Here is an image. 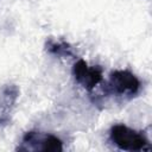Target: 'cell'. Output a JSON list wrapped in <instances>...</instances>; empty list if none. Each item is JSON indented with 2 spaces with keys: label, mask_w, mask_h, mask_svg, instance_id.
<instances>
[{
  "label": "cell",
  "mask_w": 152,
  "mask_h": 152,
  "mask_svg": "<svg viewBox=\"0 0 152 152\" xmlns=\"http://www.w3.org/2000/svg\"><path fill=\"white\" fill-rule=\"evenodd\" d=\"M110 140L124 151H144L150 150L148 140L146 137L135 129H132L122 124L112 126L109 132Z\"/></svg>",
  "instance_id": "1"
},
{
  "label": "cell",
  "mask_w": 152,
  "mask_h": 152,
  "mask_svg": "<svg viewBox=\"0 0 152 152\" xmlns=\"http://www.w3.org/2000/svg\"><path fill=\"white\" fill-rule=\"evenodd\" d=\"M140 89V81L128 70H115L109 75L106 93L120 97H133Z\"/></svg>",
  "instance_id": "2"
},
{
  "label": "cell",
  "mask_w": 152,
  "mask_h": 152,
  "mask_svg": "<svg viewBox=\"0 0 152 152\" xmlns=\"http://www.w3.org/2000/svg\"><path fill=\"white\" fill-rule=\"evenodd\" d=\"M17 151H45V152H59L63 151V142L59 138L37 131L26 132L21 139L20 146Z\"/></svg>",
  "instance_id": "3"
},
{
  "label": "cell",
  "mask_w": 152,
  "mask_h": 152,
  "mask_svg": "<svg viewBox=\"0 0 152 152\" xmlns=\"http://www.w3.org/2000/svg\"><path fill=\"white\" fill-rule=\"evenodd\" d=\"M72 75L76 82L89 91L102 82V68L100 65L89 66L83 59H78L74 63Z\"/></svg>",
  "instance_id": "4"
},
{
  "label": "cell",
  "mask_w": 152,
  "mask_h": 152,
  "mask_svg": "<svg viewBox=\"0 0 152 152\" xmlns=\"http://www.w3.org/2000/svg\"><path fill=\"white\" fill-rule=\"evenodd\" d=\"M19 96V89L15 84H6L1 89L0 101V124L10 122V110Z\"/></svg>",
  "instance_id": "5"
},
{
  "label": "cell",
  "mask_w": 152,
  "mask_h": 152,
  "mask_svg": "<svg viewBox=\"0 0 152 152\" xmlns=\"http://www.w3.org/2000/svg\"><path fill=\"white\" fill-rule=\"evenodd\" d=\"M45 50L49 53H51L53 56H57V57L74 58L76 56L72 46L69 43H66L64 40H55L52 38H49L45 42Z\"/></svg>",
  "instance_id": "6"
}]
</instances>
